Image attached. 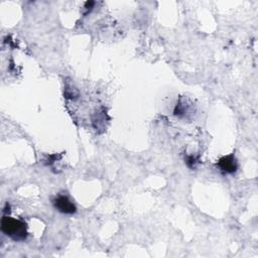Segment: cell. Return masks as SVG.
Here are the masks:
<instances>
[{"instance_id":"cell-4","label":"cell","mask_w":258,"mask_h":258,"mask_svg":"<svg viewBox=\"0 0 258 258\" xmlns=\"http://www.w3.org/2000/svg\"><path fill=\"white\" fill-rule=\"evenodd\" d=\"M187 164H188V166L189 167H191V168H195L196 167V165H197V163L199 162V160H198V158L196 157V156H194V155H191V156H188V158H187Z\"/></svg>"},{"instance_id":"cell-1","label":"cell","mask_w":258,"mask_h":258,"mask_svg":"<svg viewBox=\"0 0 258 258\" xmlns=\"http://www.w3.org/2000/svg\"><path fill=\"white\" fill-rule=\"evenodd\" d=\"M2 230L5 234L17 241L25 240L28 236L26 223L11 217H4L2 221Z\"/></svg>"},{"instance_id":"cell-2","label":"cell","mask_w":258,"mask_h":258,"mask_svg":"<svg viewBox=\"0 0 258 258\" xmlns=\"http://www.w3.org/2000/svg\"><path fill=\"white\" fill-rule=\"evenodd\" d=\"M53 204H54L55 208L63 214L72 215V214L76 213V211H77V208L74 205V203L67 196H64V195H60V196L56 197L53 200Z\"/></svg>"},{"instance_id":"cell-3","label":"cell","mask_w":258,"mask_h":258,"mask_svg":"<svg viewBox=\"0 0 258 258\" xmlns=\"http://www.w3.org/2000/svg\"><path fill=\"white\" fill-rule=\"evenodd\" d=\"M217 166L225 174H233L237 170L238 164L234 154H230V155L221 157L217 162Z\"/></svg>"}]
</instances>
